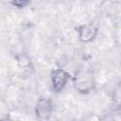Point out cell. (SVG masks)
<instances>
[{"mask_svg":"<svg viewBox=\"0 0 121 121\" xmlns=\"http://www.w3.org/2000/svg\"><path fill=\"white\" fill-rule=\"evenodd\" d=\"M78 40L82 43H90L98 34V26L94 23H85L76 27Z\"/></svg>","mask_w":121,"mask_h":121,"instance_id":"obj_3","label":"cell"},{"mask_svg":"<svg viewBox=\"0 0 121 121\" xmlns=\"http://www.w3.org/2000/svg\"><path fill=\"white\" fill-rule=\"evenodd\" d=\"M53 111L52 101L47 97H41L37 100L34 108L35 115L40 120H46L50 117Z\"/></svg>","mask_w":121,"mask_h":121,"instance_id":"obj_4","label":"cell"},{"mask_svg":"<svg viewBox=\"0 0 121 121\" xmlns=\"http://www.w3.org/2000/svg\"><path fill=\"white\" fill-rule=\"evenodd\" d=\"M72 84L75 90L81 95H88L95 88L94 74L88 69H78L72 76Z\"/></svg>","mask_w":121,"mask_h":121,"instance_id":"obj_1","label":"cell"},{"mask_svg":"<svg viewBox=\"0 0 121 121\" xmlns=\"http://www.w3.org/2000/svg\"><path fill=\"white\" fill-rule=\"evenodd\" d=\"M112 104L116 109L121 108V84H119L112 93Z\"/></svg>","mask_w":121,"mask_h":121,"instance_id":"obj_5","label":"cell"},{"mask_svg":"<svg viewBox=\"0 0 121 121\" xmlns=\"http://www.w3.org/2000/svg\"><path fill=\"white\" fill-rule=\"evenodd\" d=\"M72 76L68 71L63 68L57 67L51 70L50 72V84L54 93H60L71 80Z\"/></svg>","mask_w":121,"mask_h":121,"instance_id":"obj_2","label":"cell"},{"mask_svg":"<svg viewBox=\"0 0 121 121\" xmlns=\"http://www.w3.org/2000/svg\"><path fill=\"white\" fill-rule=\"evenodd\" d=\"M29 1L30 0H11L13 6H15L16 8H24L28 4Z\"/></svg>","mask_w":121,"mask_h":121,"instance_id":"obj_6","label":"cell"}]
</instances>
